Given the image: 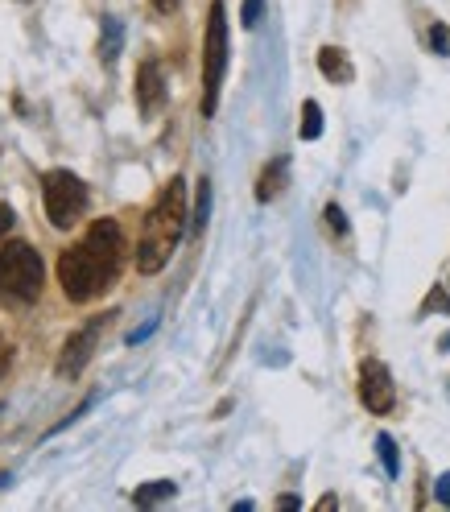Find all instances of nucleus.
Wrapping results in <instances>:
<instances>
[{"label": "nucleus", "instance_id": "f257e3e1", "mask_svg": "<svg viewBox=\"0 0 450 512\" xmlns=\"http://www.w3.org/2000/svg\"><path fill=\"white\" fill-rule=\"evenodd\" d=\"M124 261V232L116 219H95L87 236L58 256V285L71 302H91L100 298L116 281Z\"/></svg>", "mask_w": 450, "mask_h": 512}, {"label": "nucleus", "instance_id": "f03ea898", "mask_svg": "<svg viewBox=\"0 0 450 512\" xmlns=\"http://www.w3.org/2000/svg\"><path fill=\"white\" fill-rule=\"evenodd\" d=\"M186 182L170 178L162 186V195L149 207L145 223H141V240H137V269L141 273H162L170 265V256L178 248V240L186 236Z\"/></svg>", "mask_w": 450, "mask_h": 512}, {"label": "nucleus", "instance_id": "7ed1b4c3", "mask_svg": "<svg viewBox=\"0 0 450 512\" xmlns=\"http://www.w3.org/2000/svg\"><path fill=\"white\" fill-rule=\"evenodd\" d=\"M223 71H228V9H223V0H215L203 38V116H215L219 108Z\"/></svg>", "mask_w": 450, "mask_h": 512}, {"label": "nucleus", "instance_id": "20e7f679", "mask_svg": "<svg viewBox=\"0 0 450 512\" xmlns=\"http://www.w3.org/2000/svg\"><path fill=\"white\" fill-rule=\"evenodd\" d=\"M0 294L13 302H38L42 294V256L21 240L0 248Z\"/></svg>", "mask_w": 450, "mask_h": 512}, {"label": "nucleus", "instance_id": "39448f33", "mask_svg": "<svg viewBox=\"0 0 450 512\" xmlns=\"http://www.w3.org/2000/svg\"><path fill=\"white\" fill-rule=\"evenodd\" d=\"M42 203H46V219L54 228H75L91 203V195L71 170H50L42 178Z\"/></svg>", "mask_w": 450, "mask_h": 512}, {"label": "nucleus", "instance_id": "423d86ee", "mask_svg": "<svg viewBox=\"0 0 450 512\" xmlns=\"http://www.w3.org/2000/svg\"><path fill=\"white\" fill-rule=\"evenodd\" d=\"M108 318H112V314H95V318H87L79 331L67 335V343H62V351H58V364H54V372H58L62 380L83 376V368H87L91 356H95V347H100V335H104V327H108Z\"/></svg>", "mask_w": 450, "mask_h": 512}, {"label": "nucleus", "instance_id": "0eeeda50", "mask_svg": "<svg viewBox=\"0 0 450 512\" xmlns=\"http://www.w3.org/2000/svg\"><path fill=\"white\" fill-rule=\"evenodd\" d=\"M360 401L368 413H389L397 405V389H393V376L380 360H364L360 364Z\"/></svg>", "mask_w": 450, "mask_h": 512}, {"label": "nucleus", "instance_id": "6e6552de", "mask_svg": "<svg viewBox=\"0 0 450 512\" xmlns=\"http://www.w3.org/2000/svg\"><path fill=\"white\" fill-rule=\"evenodd\" d=\"M166 104V75H162V62L157 58H145L137 67V108L145 116H153L157 108Z\"/></svg>", "mask_w": 450, "mask_h": 512}, {"label": "nucleus", "instance_id": "1a4fd4ad", "mask_svg": "<svg viewBox=\"0 0 450 512\" xmlns=\"http://www.w3.org/2000/svg\"><path fill=\"white\" fill-rule=\"evenodd\" d=\"M318 71H323L331 83H351V62L339 46H323L318 50Z\"/></svg>", "mask_w": 450, "mask_h": 512}, {"label": "nucleus", "instance_id": "9d476101", "mask_svg": "<svg viewBox=\"0 0 450 512\" xmlns=\"http://www.w3.org/2000/svg\"><path fill=\"white\" fill-rule=\"evenodd\" d=\"M120 50H124V25L116 17H104L100 21V58L104 62H116Z\"/></svg>", "mask_w": 450, "mask_h": 512}, {"label": "nucleus", "instance_id": "9b49d317", "mask_svg": "<svg viewBox=\"0 0 450 512\" xmlns=\"http://www.w3.org/2000/svg\"><path fill=\"white\" fill-rule=\"evenodd\" d=\"M174 492H178L174 479H153V484H145V488H137V492H133V504H137V508H149V504L170 500Z\"/></svg>", "mask_w": 450, "mask_h": 512}, {"label": "nucleus", "instance_id": "f8f14e48", "mask_svg": "<svg viewBox=\"0 0 450 512\" xmlns=\"http://www.w3.org/2000/svg\"><path fill=\"white\" fill-rule=\"evenodd\" d=\"M376 455H380V463H384V475H389V479L401 475V451H397L393 434H376Z\"/></svg>", "mask_w": 450, "mask_h": 512}, {"label": "nucleus", "instance_id": "ddd939ff", "mask_svg": "<svg viewBox=\"0 0 450 512\" xmlns=\"http://www.w3.org/2000/svg\"><path fill=\"white\" fill-rule=\"evenodd\" d=\"M281 182H285V162H273V166L261 174V182H256V199H261V203L277 199V195H281Z\"/></svg>", "mask_w": 450, "mask_h": 512}, {"label": "nucleus", "instance_id": "4468645a", "mask_svg": "<svg viewBox=\"0 0 450 512\" xmlns=\"http://www.w3.org/2000/svg\"><path fill=\"white\" fill-rule=\"evenodd\" d=\"M298 137H302V141H318V137H323V108H318L314 100H306V104H302Z\"/></svg>", "mask_w": 450, "mask_h": 512}, {"label": "nucleus", "instance_id": "2eb2a0df", "mask_svg": "<svg viewBox=\"0 0 450 512\" xmlns=\"http://www.w3.org/2000/svg\"><path fill=\"white\" fill-rule=\"evenodd\" d=\"M207 219H211V182L203 178L199 182V199H195V215H190V232H203L207 228Z\"/></svg>", "mask_w": 450, "mask_h": 512}, {"label": "nucleus", "instance_id": "dca6fc26", "mask_svg": "<svg viewBox=\"0 0 450 512\" xmlns=\"http://www.w3.org/2000/svg\"><path fill=\"white\" fill-rule=\"evenodd\" d=\"M261 13H265V0H244V9H240L244 29H256V25H261Z\"/></svg>", "mask_w": 450, "mask_h": 512}, {"label": "nucleus", "instance_id": "f3484780", "mask_svg": "<svg viewBox=\"0 0 450 512\" xmlns=\"http://www.w3.org/2000/svg\"><path fill=\"white\" fill-rule=\"evenodd\" d=\"M430 46H434V54H442V58L450 54V29H446V25H434V29H430Z\"/></svg>", "mask_w": 450, "mask_h": 512}, {"label": "nucleus", "instance_id": "a211bd4d", "mask_svg": "<svg viewBox=\"0 0 450 512\" xmlns=\"http://www.w3.org/2000/svg\"><path fill=\"white\" fill-rule=\"evenodd\" d=\"M327 223H331V232H339V236L347 232V215H343V207H339V203H331V207H327Z\"/></svg>", "mask_w": 450, "mask_h": 512}, {"label": "nucleus", "instance_id": "6ab92c4d", "mask_svg": "<svg viewBox=\"0 0 450 512\" xmlns=\"http://www.w3.org/2000/svg\"><path fill=\"white\" fill-rule=\"evenodd\" d=\"M434 496H438V504H446V508H450V471H442V475H438Z\"/></svg>", "mask_w": 450, "mask_h": 512}, {"label": "nucleus", "instance_id": "aec40b11", "mask_svg": "<svg viewBox=\"0 0 450 512\" xmlns=\"http://www.w3.org/2000/svg\"><path fill=\"white\" fill-rule=\"evenodd\" d=\"M9 364H13V343L5 339V331H0V376L9 372Z\"/></svg>", "mask_w": 450, "mask_h": 512}, {"label": "nucleus", "instance_id": "412c9836", "mask_svg": "<svg viewBox=\"0 0 450 512\" xmlns=\"http://www.w3.org/2000/svg\"><path fill=\"white\" fill-rule=\"evenodd\" d=\"M13 232V211L5 207V203H0V240H5Z\"/></svg>", "mask_w": 450, "mask_h": 512}, {"label": "nucleus", "instance_id": "4be33fe9", "mask_svg": "<svg viewBox=\"0 0 450 512\" xmlns=\"http://www.w3.org/2000/svg\"><path fill=\"white\" fill-rule=\"evenodd\" d=\"M153 327H157V323H145L141 331H133V335H128V343H141V339H149V335H153Z\"/></svg>", "mask_w": 450, "mask_h": 512}, {"label": "nucleus", "instance_id": "5701e85b", "mask_svg": "<svg viewBox=\"0 0 450 512\" xmlns=\"http://www.w3.org/2000/svg\"><path fill=\"white\" fill-rule=\"evenodd\" d=\"M153 9H157V13H174L178 0H153Z\"/></svg>", "mask_w": 450, "mask_h": 512}, {"label": "nucleus", "instance_id": "b1692460", "mask_svg": "<svg viewBox=\"0 0 450 512\" xmlns=\"http://www.w3.org/2000/svg\"><path fill=\"white\" fill-rule=\"evenodd\" d=\"M277 508H302V500H298V496H281Z\"/></svg>", "mask_w": 450, "mask_h": 512}, {"label": "nucleus", "instance_id": "393cba45", "mask_svg": "<svg viewBox=\"0 0 450 512\" xmlns=\"http://www.w3.org/2000/svg\"><path fill=\"white\" fill-rule=\"evenodd\" d=\"M318 508L331 512V508H339V500H335V496H323V500H318Z\"/></svg>", "mask_w": 450, "mask_h": 512}, {"label": "nucleus", "instance_id": "a878e982", "mask_svg": "<svg viewBox=\"0 0 450 512\" xmlns=\"http://www.w3.org/2000/svg\"><path fill=\"white\" fill-rule=\"evenodd\" d=\"M9 484H13V475L5 471V475H0V488H9Z\"/></svg>", "mask_w": 450, "mask_h": 512}, {"label": "nucleus", "instance_id": "bb28decb", "mask_svg": "<svg viewBox=\"0 0 450 512\" xmlns=\"http://www.w3.org/2000/svg\"><path fill=\"white\" fill-rule=\"evenodd\" d=\"M0 413H5V405H0Z\"/></svg>", "mask_w": 450, "mask_h": 512}]
</instances>
